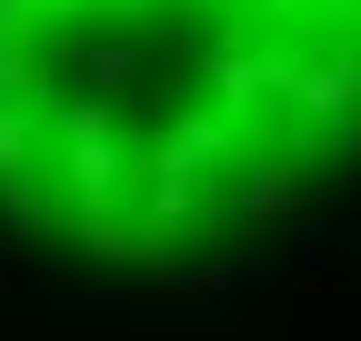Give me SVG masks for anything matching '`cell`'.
<instances>
[{"mask_svg": "<svg viewBox=\"0 0 361 341\" xmlns=\"http://www.w3.org/2000/svg\"><path fill=\"white\" fill-rule=\"evenodd\" d=\"M241 221H301V161H241Z\"/></svg>", "mask_w": 361, "mask_h": 341, "instance_id": "6da1fadb", "label": "cell"}]
</instances>
